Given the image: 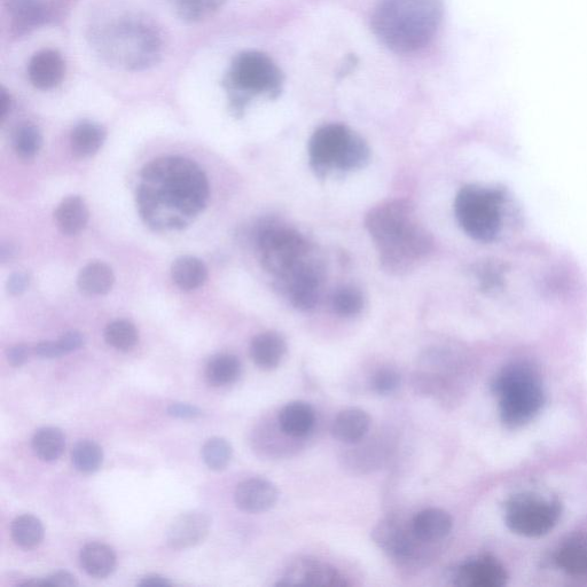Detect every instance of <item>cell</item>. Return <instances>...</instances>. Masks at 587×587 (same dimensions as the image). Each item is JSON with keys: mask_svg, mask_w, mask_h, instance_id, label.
I'll use <instances>...</instances> for the list:
<instances>
[{"mask_svg": "<svg viewBox=\"0 0 587 587\" xmlns=\"http://www.w3.org/2000/svg\"><path fill=\"white\" fill-rule=\"evenodd\" d=\"M137 190L139 214L155 229L183 230L189 219L206 208L208 178L197 163L182 156H163L147 163Z\"/></svg>", "mask_w": 587, "mask_h": 587, "instance_id": "6da1fadb", "label": "cell"}, {"mask_svg": "<svg viewBox=\"0 0 587 587\" xmlns=\"http://www.w3.org/2000/svg\"><path fill=\"white\" fill-rule=\"evenodd\" d=\"M366 228L379 249L383 268L390 272L409 271L433 247L432 238L417 221L413 207L403 200L373 208L366 217Z\"/></svg>", "mask_w": 587, "mask_h": 587, "instance_id": "7a4b0ae2", "label": "cell"}, {"mask_svg": "<svg viewBox=\"0 0 587 587\" xmlns=\"http://www.w3.org/2000/svg\"><path fill=\"white\" fill-rule=\"evenodd\" d=\"M91 41L109 65L131 72L158 64L162 53L158 27L135 13H122L101 21L92 28Z\"/></svg>", "mask_w": 587, "mask_h": 587, "instance_id": "3957f363", "label": "cell"}, {"mask_svg": "<svg viewBox=\"0 0 587 587\" xmlns=\"http://www.w3.org/2000/svg\"><path fill=\"white\" fill-rule=\"evenodd\" d=\"M442 18V0H381L372 23L390 50L411 53L433 41Z\"/></svg>", "mask_w": 587, "mask_h": 587, "instance_id": "277c9868", "label": "cell"}, {"mask_svg": "<svg viewBox=\"0 0 587 587\" xmlns=\"http://www.w3.org/2000/svg\"><path fill=\"white\" fill-rule=\"evenodd\" d=\"M493 389L499 398L500 418L508 427L527 425L545 403L542 380L527 363L506 366L493 383Z\"/></svg>", "mask_w": 587, "mask_h": 587, "instance_id": "5b68a950", "label": "cell"}, {"mask_svg": "<svg viewBox=\"0 0 587 587\" xmlns=\"http://www.w3.org/2000/svg\"><path fill=\"white\" fill-rule=\"evenodd\" d=\"M504 193L479 186H466L457 195L458 222L469 237L482 242L495 240L503 226Z\"/></svg>", "mask_w": 587, "mask_h": 587, "instance_id": "8992f818", "label": "cell"}, {"mask_svg": "<svg viewBox=\"0 0 587 587\" xmlns=\"http://www.w3.org/2000/svg\"><path fill=\"white\" fill-rule=\"evenodd\" d=\"M309 153L317 170L356 169L369 159V148L363 139L342 124H327L313 133Z\"/></svg>", "mask_w": 587, "mask_h": 587, "instance_id": "52a82bcc", "label": "cell"}, {"mask_svg": "<svg viewBox=\"0 0 587 587\" xmlns=\"http://www.w3.org/2000/svg\"><path fill=\"white\" fill-rule=\"evenodd\" d=\"M284 76L279 67L266 54L247 51L233 60L228 75V85L234 95L236 107L244 106L252 96L279 95Z\"/></svg>", "mask_w": 587, "mask_h": 587, "instance_id": "ba28073f", "label": "cell"}, {"mask_svg": "<svg viewBox=\"0 0 587 587\" xmlns=\"http://www.w3.org/2000/svg\"><path fill=\"white\" fill-rule=\"evenodd\" d=\"M257 245L264 268L283 279L304 264L308 250L299 232L280 225L266 226L258 234Z\"/></svg>", "mask_w": 587, "mask_h": 587, "instance_id": "9c48e42d", "label": "cell"}, {"mask_svg": "<svg viewBox=\"0 0 587 587\" xmlns=\"http://www.w3.org/2000/svg\"><path fill=\"white\" fill-rule=\"evenodd\" d=\"M561 506L557 500L522 493L513 497L506 505L507 526L524 537H540L557 526Z\"/></svg>", "mask_w": 587, "mask_h": 587, "instance_id": "30bf717a", "label": "cell"}, {"mask_svg": "<svg viewBox=\"0 0 587 587\" xmlns=\"http://www.w3.org/2000/svg\"><path fill=\"white\" fill-rule=\"evenodd\" d=\"M12 26L18 33L48 25L60 17L66 0H6Z\"/></svg>", "mask_w": 587, "mask_h": 587, "instance_id": "8fae6325", "label": "cell"}, {"mask_svg": "<svg viewBox=\"0 0 587 587\" xmlns=\"http://www.w3.org/2000/svg\"><path fill=\"white\" fill-rule=\"evenodd\" d=\"M211 520L202 512H189L179 515L171 524L167 543L171 549L186 550L197 546L209 535Z\"/></svg>", "mask_w": 587, "mask_h": 587, "instance_id": "7c38bea8", "label": "cell"}, {"mask_svg": "<svg viewBox=\"0 0 587 587\" xmlns=\"http://www.w3.org/2000/svg\"><path fill=\"white\" fill-rule=\"evenodd\" d=\"M507 573L499 561L491 557H480L467 561L456 575V584L465 587H503Z\"/></svg>", "mask_w": 587, "mask_h": 587, "instance_id": "4fadbf2b", "label": "cell"}, {"mask_svg": "<svg viewBox=\"0 0 587 587\" xmlns=\"http://www.w3.org/2000/svg\"><path fill=\"white\" fill-rule=\"evenodd\" d=\"M279 492L275 484L264 479H249L241 482L234 493V500L241 511L264 513L278 502Z\"/></svg>", "mask_w": 587, "mask_h": 587, "instance_id": "5bb4252c", "label": "cell"}, {"mask_svg": "<svg viewBox=\"0 0 587 587\" xmlns=\"http://www.w3.org/2000/svg\"><path fill=\"white\" fill-rule=\"evenodd\" d=\"M66 62L56 50H42L34 54L28 65L31 84L39 90H51L64 80Z\"/></svg>", "mask_w": 587, "mask_h": 587, "instance_id": "9a60e30c", "label": "cell"}, {"mask_svg": "<svg viewBox=\"0 0 587 587\" xmlns=\"http://www.w3.org/2000/svg\"><path fill=\"white\" fill-rule=\"evenodd\" d=\"M281 585L347 586L346 579L334 567L316 560H301L288 570Z\"/></svg>", "mask_w": 587, "mask_h": 587, "instance_id": "2e32d148", "label": "cell"}, {"mask_svg": "<svg viewBox=\"0 0 587 587\" xmlns=\"http://www.w3.org/2000/svg\"><path fill=\"white\" fill-rule=\"evenodd\" d=\"M286 279L288 280L289 297H291L294 307L300 310L315 308L319 297L317 271L304 263L301 268Z\"/></svg>", "mask_w": 587, "mask_h": 587, "instance_id": "e0dca14e", "label": "cell"}, {"mask_svg": "<svg viewBox=\"0 0 587 587\" xmlns=\"http://www.w3.org/2000/svg\"><path fill=\"white\" fill-rule=\"evenodd\" d=\"M451 515L442 508H426L419 512L412 521V531L422 543L440 542L452 530Z\"/></svg>", "mask_w": 587, "mask_h": 587, "instance_id": "ac0fdd59", "label": "cell"}, {"mask_svg": "<svg viewBox=\"0 0 587 587\" xmlns=\"http://www.w3.org/2000/svg\"><path fill=\"white\" fill-rule=\"evenodd\" d=\"M555 561L568 576L586 582L587 536L577 534L568 537L555 554Z\"/></svg>", "mask_w": 587, "mask_h": 587, "instance_id": "d6986e66", "label": "cell"}, {"mask_svg": "<svg viewBox=\"0 0 587 587\" xmlns=\"http://www.w3.org/2000/svg\"><path fill=\"white\" fill-rule=\"evenodd\" d=\"M374 542L390 557L408 559L413 553V538L398 523L382 521L373 531Z\"/></svg>", "mask_w": 587, "mask_h": 587, "instance_id": "ffe728a7", "label": "cell"}, {"mask_svg": "<svg viewBox=\"0 0 587 587\" xmlns=\"http://www.w3.org/2000/svg\"><path fill=\"white\" fill-rule=\"evenodd\" d=\"M287 344L276 332L258 334L250 343V356L262 370H275L286 355Z\"/></svg>", "mask_w": 587, "mask_h": 587, "instance_id": "44dd1931", "label": "cell"}, {"mask_svg": "<svg viewBox=\"0 0 587 587\" xmlns=\"http://www.w3.org/2000/svg\"><path fill=\"white\" fill-rule=\"evenodd\" d=\"M371 418L367 412L358 408L341 411L334 419L332 432L336 440L343 443H357L369 433Z\"/></svg>", "mask_w": 587, "mask_h": 587, "instance_id": "7402d4cb", "label": "cell"}, {"mask_svg": "<svg viewBox=\"0 0 587 587\" xmlns=\"http://www.w3.org/2000/svg\"><path fill=\"white\" fill-rule=\"evenodd\" d=\"M316 422V413L305 402L288 403L279 413V426L283 433L294 438H301L311 433Z\"/></svg>", "mask_w": 587, "mask_h": 587, "instance_id": "603a6c76", "label": "cell"}, {"mask_svg": "<svg viewBox=\"0 0 587 587\" xmlns=\"http://www.w3.org/2000/svg\"><path fill=\"white\" fill-rule=\"evenodd\" d=\"M89 216L85 201L77 195L62 200L54 213L59 230L66 236L81 233L88 225Z\"/></svg>", "mask_w": 587, "mask_h": 587, "instance_id": "cb8c5ba5", "label": "cell"}, {"mask_svg": "<svg viewBox=\"0 0 587 587\" xmlns=\"http://www.w3.org/2000/svg\"><path fill=\"white\" fill-rule=\"evenodd\" d=\"M106 130L89 121L77 124L70 137V147L76 158L85 159L98 153L106 140Z\"/></svg>", "mask_w": 587, "mask_h": 587, "instance_id": "d4e9b609", "label": "cell"}, {"mask_svg": "<svg viewBox=\"0 0 587 587\" xmlns=\"http://www.w3.org/2000/svg\"><path fill=\"white\" fill-rule=\"evenodd\" d=\"M80 561L86 574L105 578L111 575L116 567V554L111 546L90 543L83 547Z\"/></svg>", "mask_w": 587, "mask_h": 587, "instance_id": "484cf974", "label": "cell"}, {"mask_svg": "<svg viewBox=\"0 0 587 587\" xmlns=\"http://www.w3.org/2000/svg\"><path fill=\"white\" fill-rule=\"evenodd\" d=\"M171 277L180 289L190 292L206 283L208 269L199 258L182 256L172 263Z\"/></svg>", "mask_w": 587, "mask_h": 587, "instance_id": "4316f807", "label": "cell"}, {"mask_svg": "<svg viewBox=\"0 0 587 587\" xmlns=\"http://www.w3.org/2000/svg\"><path fill=\"white\" fill-rule=\"evenodd\" d=\"M115 283L111 266L103 262H91L78 273V288L86 295H105L112 291Z\"/></svg>", "mask_w": 587, "mask_h": 587, "instance_id": "83f0119b", "label": "cell"}, {"mask_svg": "<svg viewBox=\"0 0 587 587\" xmlns=\"http://www.w3.org/2000/svg\"><path fill=\"white\" fill-rule=\"evenodd\" d=\"M206 379L209 385L225 387L240 378L241 363L237 356L219 354L211 358L206 366Z\"/></svg>", "mask_w": 587, "mask_h": 587, "instance_id": "f1b7e54d", "label": "cell"}, {"mask_svg": "<svg viewBox=\"0 0 587 587\" xmlns=\"http://www.w3.org/2000/svg\"><path fill=\"white\" fill-rule=\"evenodd\" d=\"M35 455L46 463L58 460L66 449V436L56 427L37 430L33 438Z\"/></svg>", "mask_w": 587, "mask_h": 587, "instance_id": "f546056e", "label": "cell"}, {"mask_svg": "<svg viewBox=\"0 0 587 587\" xmlns=\"http://www.w3.org/2000/svg\"><path fill=\"white\" fill-rule=\"evenodd\" d=\"M178 18L187 23H199L214 17L226 0H170Z\"/></svg>", "mask_w": 587, "mask_h": 587, "instance_id": "4dcf8cb0", "label": "cell"}, {"mask_svg": "<svg viewBox=\"0 0 587 587\" xmlns=\"http://www.w3.org/2000/svg\"><path fill=\"white\" fill-rule=\"evenodd\" d=\"M11 535L14 543L21 549L31 550L42 543L44 527L41 520L34 515H20L12 522Z\"/></svg>", "mask_w": 587, "mask_h": 587, "instance_id": "1f68e13d", "label": "cell"}, {"mask_svg": "<svg viewBox=\"0 0 587 587\" xmlns=\"http://www.w3.org/2000/svg\"><path fill=\"white\" fill-rule=\"evenodd\" d=\"M42 145V133L34 124H22L14 132V151L22 160H33L39 151H41Z\"/></svg>", "mask_w": 587, "mask_h": 587, "instance_id": "d6a6232c", "label": "cell"}, {"mask_svg": "<svg viewBox=\"0 0 587 587\" xmlns=\"http://www.w3.org/2000/svg\"><path fill=\"white\" fill-rule=\"evenodd\" d=\"M72 460L78 472L84 474L95 473L103 465L104 451L96 442L81 441L74 446Z\"/></svg>", "mask_w": 587, "mask_h": 587, "instance_id": "836d02e7", "label": "cell"}, {"mask_svg": "<svg viewBox=\"0 0 587 587\" xmlns=\"http://www.w3.org/2000/svg\"><path fill=\"white\" fill-rule=\"evenodd\" d=\"M104 335L109 346L120 351H130L136 347L139 340L136 326L124 319L109 324Z\"/></svg>", "mask_w": 587, "mask_h": 587, "instance_id": "e575fe53", "label": "cell"}, {"mask_svg": "<svg viewBox=\"0 0 587 587\" xmlns=\"http://www.w3.org/2000/svg\"><path fill=\"white\" fill-rule=\"evenodd\" d=\"M232 456V445L225 438H210L202 448L203 461L211 471H224L230 465Z\"/></svg>", "mask_w": 587, "mask_h": 587, "instance_id": "d590c367", "label": "cell"}, {"mask_svg": "<svg viewBox=\"0 0 587 587\" xmlns=\"http://www.w3.org/2000/svg\"><path fill=\"white\" fill-rule=\"evenodd\" d=\"M332 305L339 316H356L363 309V295L354 287H343L335 292Z\"/></svg>", "mask_w": 587, "mask_h": 587, "instance_id": "8d00e7d4", "label": "cell"}, {"mask_svg": "<svg viewBox=\"0 0 587 587\" xmlns=\"http://www.w3.org/2000/svg\"><path fill=\"white\" fill-rule=\"evenodd\" d=\"M401 383V377L394 370L383 369L374 374L372 387L379 395L393 394Z\"/></svg>", "mask_w": 587, "mask_h": 587, "instance_id": "74e56055", "label": "cell"}, {"mask_svg": "<svg viewBox=\"0 0 587 587\" xmlns=\"http://www.w3.org/2000/svg\"><path fill=\"white\" fill-rule=\"evenodd\" d=\"M58 343L64 355H67L69 352L82 348L85 343V338L80 332L70 331L62 335Z\"/></svg>", "mask_w": 587, "mask_h": 587, "instance_id": "f35d334b", "label": "cell"}, {"mask_svg": "<svg viewBox=\"0 0 587 587\" xmlns=\"http://www.w3.org/2000/svg\"><path fill=\"white\" fill-rule=\"evenodd\" d=\"M168 414L178 419H195L202 416V411L197 406L177 403L169 406Z\"/></svg>", "mask_w": 587, "mask_h": 587, "instance_id": "ab89813d", "label": "cell"}, {"mask_svg": "<svg viewBox=\"0 0 587 587\" xmlns=\"http://www.w3.org/2000/svg\"><path fill=\"white\" fill-rule=\"evenodd\" d=\"M30 284V277L26 272L14 273L7 281V291L11 295L17 296L25 293Z\"/></svg>", "mask_w": 587, "mask_h": 587, "instance_id": "60d3db41", "label": "cell"}, {"mask_svg": "<svg viewBox=\"0 0 587 587\" xmlns=\"http://www.w3.org/2000/svg\"><path fill=\"white\" fill-rule=\"evenodd\" d=\"M31 355V349L26 344H18L7 351V359L14 367H20L28 362Z\"/></svg>", "mask_w": 587, "mask_h": 587, "instance_id": "b9f144b4", "label": "cell"}, {"mask_svg": "<svg viewBox=\"0 0 587 587\" xmlns=\"http://www.w3.org/2000/svg\"><path fill=\"white\" fill-rule=\"evenodd\" d=\"M44 585L76 586V578L65 570L56 571L52 575L42 579Z\"/></svg>", "mask_w": 587, "mask_h": 587, "instance_id": "7bdbcfd3", "label": "cell"}, {"mask_svg": "<svg viewBox=\"0 0 587 587\" xmlns=\"http://www.w3.org/2000/svg\"><path fill=\"white\" fill-rule=\"evenodd\" d=\"M34 351L38 357L42 358L53 359L64 356V352H62L58 342L48 341L38 343Z\"/></svg>", "mask_w": 587, "mask_h": 587, "instance_id": "ee69618b", "label": "cell"}, {"mask_svg": "<svg viewBox=\"0 0 587 587\" xmlns=\"http://www.w3.org/2000/svg\"><path fill=\"white\" fill-rule=\"evenodd\" d=\"M139 586H170L171 582L160 575H148L142 578L138 583Z\"/></svg>", "mask_w": 587, "mask_h": 587, "instance_id": "f6af8a7d", "label": "cell"}, {"mask_svg": "<svg viewBox=\"0 0 587 587\" xmlns=\"http://www.w3.org/2000/svg\"><path fill=\"white\" fill-rule=\"evenodd\" d=\"M11 106V96L9 95V93H7V91L3 89L2 93H0V119H2V121H4L6 119L7 114L10 113Z\"/></svg>", "mask_w": 587, "mask_h": 587, "instance_id": "bcb514c9", "label": "cell"}, {"mask_svg": "<svg viewBox=\"0 0 587 587\" xmlns=\"http://www.w3.org/2000/svg\"><path fill=\"white\" fill-rule=\"evenodd\" d=\"M18 250L12 244L2 246V252H0V258H2V262L6 263L12 261L15 256H17Z\"/></svg>", "mask_w": 587, "mask_h": 587, "instance_id": "7dc6e473", "label": "cell"}]
</instances>
